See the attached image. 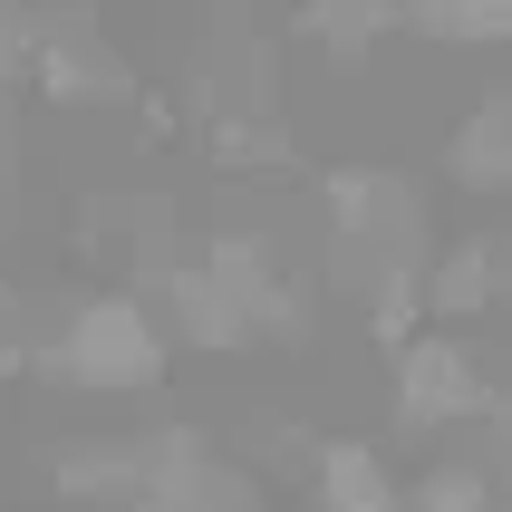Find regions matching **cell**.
Here are the masks:
<instances>
[{"label": "cell", "mask_w": 512, "mask_h": 512, "mask_svg": "<svg viewBox=\"0 0 512 512\" xmlns=\"http://www.w3.org/2000/svg\"><path fill=\"white\" fill-rule=\"evenodd\" d=\"M29 87L49 97V107H126L136 97V68L107 49V29L87 20H39V39H29Z\"/></svg>", "instance_id": "cell-2"}, {"label": "cell", "mask_w": 512, "mask_h": 512, "mask_svg": "<svg viewBox=\"0 0 512 512\" xmlns=\"http://www.w3.org/2000/svg\"><path fill=\"white\" fill-rule=\"evenodd\" d=\"M39 474H49V503H68V512H97V503H126V512H136L145 426L136 435H58L49 455H39Z\"/></svg>", "instance_id": "cell-5"}, {"label": "cell", "mask_w": 512, "mask_h": 512, "mask_svg": "<svg viewBox=\"0 0 512 512\" xmlns=\"http://www.w3.org/2000/svg\"><path fill=\"white\" fill-rule=\"evenodd\" d=\"M445 174H455L464 194H512V107L493 97V87L455 116V136H445Z\"/></svg>", "instance_id": "cell-6"}, {"label": "cell", "mask_w": 512, "mask_h": 512, "mask_svg": "<svg viewBox=\"0 0 512 512\" xmlns=\"http://www.w3.org/2000/svg\"><path fill=\"white\" fill-rule=\"evenodd\" d=\"M397 29H406V10H387V0H310V10H300V49H319L329 68H358V58H377Z\"/></svg>", "instance_id": "cell-7"}, {"label": "cell", "mask_w": 512, "mask_h": 512, "mask_svg": "<svg viewBox=\"0 0 512 512\" xmlns=\"http://www.w3.org/2000/svg\"><path fill=\"white\" fill-rule=\"evenodd\" d=\"M0 512H68V503H0Z\"/></svg>", "instance_id": "cell-10"}, {"label": "cell", "mask_w": 512, "mask_h": 512, "mask_svg": "<svg viewBox=\"0 0 512 512\" xmlns=\"http://www.w3.org/2000/svg\"><path fill=\"white\" fill-rule=\"evenodd\" d=\"M174 368V339L155 300L136 281H107V290H78L49 310V348H39V377L49 387H78V397H145L165 387Z\"/></svg>", "instance_id": "cell-1"}, {"label": "cell", "mask_w": 512, "mask_h": 512, "mask_svg": "<svg viewBox=\"0 0 512 512\" xmlns=\"http://www.w3.org/2000/svg\"><path fill=\"white\" fill-rule=\"evenodd\" d=\"M406 39H426V49H512V0H416Z\"/></svg>", "instance_id": "cell-8"}, {"label": "cell", "mask_w": 512, "mask_h": 512, "mask_svg": "<svg viewBox=\"0 0 512 512\" xmlns=\"http://www.w3.org/2000/svg\"><path fill=\"white\" fill-rule=\"evenodd\" d=\"M300 484H310V512H406V474L377 435H310Z\"/></svg>", "instance_id": "cell-4"}, {"label": "cell", "mask_w": 512, "mask_h": 512, "mask_svg": "<svg viewBox=\"0 0 512 512\" xmlns=\"http://www.w3.org/2000/svg\"><path fill=\"white\" fill-rule=\"evenodd\" d=\"M512 310V242H493V232H464V242H445V252L426 261V319L435 329H484V319Z\"/></svg>", "instance_id": "cell-3"}, {"label": "cell", "mask_w": 512, "mask_h": 512, "mask_svg": "<svg viewBox=\"0 0 512 512\" xmlns=\"http://www.w3.org/2000/svg\"><path fill=\"white\" fill-rule=\"evenodd\" d=\"M406 512H503V474L445 455V464H426V474L406 484Z\"/></svg>", "instance_id": "cell-9"}]
</instances>
